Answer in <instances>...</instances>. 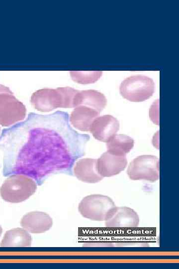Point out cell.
I'll return each mask as SVG.
<instances>
[{
  "label": "cell",
  "instance_id": "1",
  "mask_svg": "<svg viewBox=\"0 0 179 269\" xmlns=\"http://www.w3.org/2000/svg\"><path fill=\"white\" fill-rule=\"evenodd\" d=\"M90 138L71 127L67 112L30 113L25 120L1 131L2 174L25 175L40 185L52 174L70 173L84 155Z\"/></svg>",
  "mask_w": 179,
  "mask_h": 269
},
{
  "label": "cell",
  "instance_id": "2",
  "mask_svg": "<svg viewBox=\"0 0 179 269\" xmlns=\"http://www.w3.org/2000/svg\"><path fill=\"white\" fill-rule=\"evenodd\" d=\"M78 92L69 87L42 89L33 93L31 103L35 109L42 112L58 108H75V99Z\"/></svg>",
  "mask_w": 179,
  "mask_h": 269
},
{
  "label": "cell",
  "instance_id": "3",
  "mask_svg": "<svg viewBox=\"0 0 179 269\" xmlns=\"http://www.w3.org/2000/svg\"><path fill=\"white\" fill-rule=\"evenodd\" d=\"M37 183L31 178L23 174L9 176L0 188V194L5 201L19 203L32 196L36 191Z\"/></svg>",
  "mask_w": 179,
  "mask_h": 269
},
{
  "label": "cell",
  "instance_id": "4",
  "mask_svg": "<svg viewBox=\"0 0 179 269\" xmlns=\"http://www.w3.org/2000/svg\"><path fill=\"white\" fill-rule=\"evenodd\" d=\"M155 92V83L151 78L141 75L125 79L120 86V92L125 99L133 102H143L149 99Z\"/></svg>",
  "mask_w": 179,
  "mask_h": 269
},
{
  "label": "cell",
  "instance_id": "5",
  "mask_svg": "<svg viewBox=\"0 0 179 269\" xmlns=\"http://www.w3.org/2000/svg\"><path fill=\"white\" fill-rule=\"evenodd\" d=\"M109 197L92 194L85 197L80 202L78 210L85 218L97 221H105L115 207Z\"/></svg>",
  "mask_w": 179,
  "mask_h": 269
},
{
  "label": "cell",
  "instance_id": "6",
  "mask_svg": "<svg viewBox=\"0 0 179 269\" xmlns=\"http://www.w3.org/2000/svg\"><path fill=\"white\" fill-rule=\"evenodd\" d=\"M25 106L13 95L8 88L0 85V125L12 126L23 120Z\"/></svg>",
  "mask_w": 179,
  "mask_h": 269
},
{
  "label": "cell",
  "instance_id": "7",
  "mask_svg": "<svg viewBox=\"0 0 179 269\" xmlns=\"http://www.w3.org/2000/svg\"><path fill=\"white\" fill-rule=\"evenodd\" d=\"M127 173L133 180L155 182L159 178V159L153 155L138 156L130 163Z\"/></svg>",
  "mask_w": 179,
  "mask_h": 269
},
{
  "label": "cell",
  "instance_id": "8",
  "mask_svg": "<svg viewBox=\"0 0 179 269\" xmlns=\"http://www.w3.org/2000/svg\"><path fill=\"white\" fill-rule=\"evenodd\" d=\"M126 155L114 153L107 150L97 159V168L103 178L117 175L126 167Z\"/></svg>",
  "mask_w": 179,
  "mask_h": 269
},
{
  "label": "cell",
  "instance_id": "9",
  "mask_svg": "<svg viewBox=\"0 0 179 269\" xmlns=\"http://www.w3.org/2000/svg\"><path fill=\"white\" fill-rule=\"evenodd\" d=\"M119 121L112 116L105 115L97 117L92 122L90 132L98 140L107 142L119 129Z\"/></svg>",
  "mask_w": 179,
  "mask_h": 269
},
{
  "label": "cell",
  "instance_id": "10",
  "mask_svg": "<svg viewBox=\"0 0 179 269\" xmlns=\"http://www.w3.org/2000/svg\"><path fill=\"white\" fill-rule=\"evenodd\" d=\"M139 223L138 214L133 209L126 206H115L105 221V225L108 228H134Z\"/></svg>",
  "mask_w": 179,
  "mask_h": 269
},
{
  "label": "cell",
  "instance_id": "11",
  "mask_svg": "<svg viewBox=\"0 0 179 269\" xmlns=\"http://www.w3.org/2000/svg\"><path fill=\"white\" fill-rule=\"evenodd\" d=\"M20 224L23 229L31 233H42L49 230L53 225L51 217L46 213L30 212L21 219Z\"/></svg>",
  "mask_w": 179,
  "mask_h": 269
},
{
  "label": "cell",
  "instance_id": "12",
  "mask_svg": "<svg viewBox=\"0 0 179 269\" xmlns=\"http://www.w3.org/2000/svg\"><path fill=\"white\" fill-rule=\"evenodd\" d=\"M73 172L79 180L86 183H97L103 178L97 170V159L93 158L79 159L74 166Z\"/></svg>",
  "mask_w": 179,
  "mask_h": 269
},
{
  "label": "cell",
  "instance_id": "13",
  "mask_svg": "<svg viewBox=\"0 0 179 269\" xmlns=\"http://www.w3.org/2000/svg\"><path fill=\"white\" fill-rule=\"evenodd\" d=\"M100 112L91 107L79 106L75 107L69 117V122L76 129L83 132L90 131L93 121Z\"/></svg>",
  "mask_w": 179,
  "mask_h": 269
},
{
  "label": "cell",
  "instance_id": "14",
  "mask_svg": "<svg viewBox=\"0 0 179 269\" xmlns=\"http://www.w3.org/2000/svg\"><path fill=\"white\" fill-rule=\"evenodd\" d=\"M106 102L105 96L97 91H79L75 99V108L79 106H85L100 112L105 108Z\"/></svg>",
  "mask_w": 179,
  "mask_h": 269
},
{
  "label": "cell",
  "instance_id": "15",
  "mask_svg": "<svg viewBox=\"0 0 179 269\" xmlns=\"http://www.w3.org/2000/svg\"><path fill=\"white\" fill-rule=\"evenodd\" d=\"M32 238L28 232L23 228H16L7 231L0 246L1 247H29Z\"/></svg>",
  "mask_w": 179,
  "mask_h": 269
},
{
  "label": "cell",
  "instance_id": "16",
  "mask_svg": "<svg viewBox=\"0 0 179 269\" xmlns=\"http://www.w3.org/2000/svg\"><path fill=\"white\" fill-rule=\"evenodd\" d=\"M134 141L129 136L115 134L106 142L108 151L114 153L126 155L133 147Z\"/></svg>",
  "mask_w": 179,
  "mask_h": 269
},
{
  "label": "cell",
  "instance_id": "17",
  "mask_svg": "<svg viewBox=\"0 0 179 269\" xmlns=\"http://www.w3.org/2000/svg\"><path fill=\"white\" fill-rule=\"evenodd\" d=\"M70 73L71 77L75 82L82 84H88L97 81L101 76L102 72L71 71Z\"/></svg>",
  "mask_w": 179,
  "mask_h": 269
},
{
  "label": "cell",
  "instance_id": "18",
  "mask_svg": "<svg viewBox=\"0 0 179 269\" xmlns=\"http://www.w3.org/2000/svg\"><path fill=\"white\" fill-rule=\"evenodd\" d=\"M2 229L1 227L0 226V236H1V235L2 234Z\"/></svg>",
  "mask_w": 179,
  "mask_h": 269
}]
</instances>
